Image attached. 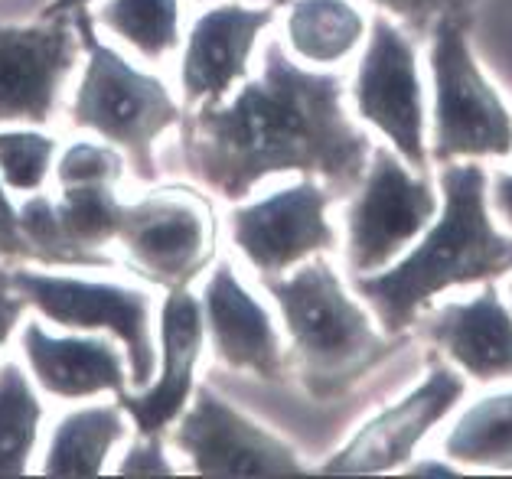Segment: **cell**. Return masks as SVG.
I'll return each instance as SVG.
<instances>
[{
	"label": "cell",
	"mask_w": 512,
	"mask_h": 479,
	"mask_svg": "<svg viewBox=\"0 0 512 479\" xmlns=\"http://www.w3.org/2000/svg\"><path fill=\"white\" fill-rule=\"evenodd\" d=\"M180 150L199 183L239 203L274 173L314 176L330 196L353 193L372 141L346 115L340 75L301 69L274 40L261 75L232 102H203L180 121Z\"/></svg>",
	"instance_id": "obj_1"
},
{
	"label": "cell",
	"mask_w": 512,
	"mask_h": 479,
	"mask_svg": "<svg viewBox=\"0 0 512 479\" xmlns=\"http://www.w3.org/2000/svg\"><path fill=\"white\" fill-rule=\"evenodd\" d=\"M441 219L415 251L376 274L356 277V294L372 307L385 333H402L431 297L506 274L512 238L490 219L486 170L480 163H447L441 173Z\"/></svg>",
	"instance_id": "obj_2"
},
{
	"label": "cell",
	"mask_w": 512,
	"mask_h": 479,
	"mask_svg": "<svg viewBox=\"0 0 512 479\" xmlns=\"http://www.w3.org/2000/svg\"><path fill=\"white\" fill-rule=\"evenodd\" d=\"M261 284L281 307L297 375L314 398H340L392 352V343L379 336L366 310L346 294L330 261L314 258L287 277H261Z\"/></svg>",
	"instance_id": "obj_3"
},
{
	"label": "cell",
	"mask_w": 512,
	"mask_h": 479,
	"mask_svg": "<svg viewBox=\"0 0 512 479\" xmlns=\"http://www.w3.org/2000/svg\"><path fill=\"white\" fill-rule=\"evenodd\" d=\"M72 20L85 49V75L69 111L72 124L121 147L131 157L137 180H157L154 144L160 134L183 121L180 105L157 75L134 69L118 49L98 40L95 23L85 10Z\"/></svg>",
	"instance_id": "obj_4"
},
{
	"label": "cell",
	"mask_w": 512,
	"mask_h": 479,
	"mask_svg": "<svg viewBox=\"0 0 512 479\" xmlns=\"http://www.w3.org/2000/svg\"><path fill=\"white\" fill-rule=\"evenodd\" d=\"M434 69V160L509 157L512 118L496 88L483 79L460 20H441L431 33Z\"/></svg>",
	"instance_id": "obj_5"
},
{
	"label": "cell",
	"mask_w": 512,
	"mask_h": 479,
	"mask_svg": "<svg viewBox=\"0 0 512 479\" xmlns=\"http://www.w3.org/2000/svg\"><path fill=\"white\" fill-rule=\"evenodd\" d=\"M10 287L27 300V307L40 310L69 330L111 333L124 346L128 378L134 388H147L157 369V343L151 330V297L137 287L85 281V277H59L43 271H10Z\"/></svg>",
	"instance_id": "obj_6"
},
{
	"label": "cell",
	"mask_w": 512,
	"mask_h": 479,
	"mask_svg": "<svg viewBox=\"0 0 512 479\" xmlns=\"http://www.w3.org/2000/svg\"><path fill=\"white\" fill-rule=\"evenodd\" d=\"M434 212L437 196L428 176L411 170L389 147L372 150L359 193L346 209L349 271L356 277L385 271L405 248L415 245Z\"/></svg>",
	"instance_id": "obj_7"
},
{
	"label": "cell",
	"mask_w": 512,
	"mask_h": 479,
	"mask_svg": "<svg viewBox=\"0 0 512 479\" xmlns=\"http://www.w3.org/2000/svg\"><path fill=\"white\" fill-rule=\"evenodd\" d=\"M115 242L137 274L167 291H180L216 255V212L193 189L164 186L124 206Z\"/></svg>",
	"instance_id": "obj_8"
},
{
	"label": "cell",
	"mask_w": 512,
	"mask_h": 479,
	"mask_svg": "<svg viewBox=\"0 0 512 479\" xmlns=\"http://www.w3.org/2000/svg\"><path fill=\"white\" fill-rule=\"evenodd\" d=\"M353 98L359 118L389 137L395 154L411 170L428 173L424 92L418 79L415 43L389 17H376V23H372Z\"/></svg>",
	"instance_id": "obj_9"
},
{
	"label": "cell",
	"mask_w": 512,
	"mask_h": 479,
	"mask_svg": "<svg viewBox=\"0 0 512 479\" xmlns=\"http://www.w3.org/2000/svg\"><path fill=\"white\" fill-rule=\"evenodd\" d=\"M330 199V189L307 176L297 186L232 209V242L261 277L291 271L320 251L336 248V232L327 222Z\"/></svg>",
	"instance_id": "obj_10"
},
{
	"label": "cell",
	"mask_w": 512,
	"mask_h": 479,
	"mask_svg": "<svg viewBox=\"0 0 512 479\" xmlns=\"http://www.w3.org/2000/svg\"><path fill=\"white\" fill-rule=\"evenodd\" d=\"M173 444L203 476H304L307 466L291 444L258 427L212 388H196L193 408L173 434Z\"/></svg>",
	"instance_id": "obj_11"
},
{
	"label": "cell",
	"mask_w": 512,
	"mask_h": 479,
	"mask_svg": "<svg viewBox=\"0 0 512 479\" xmlns=\"http://www.w3.org/2000/svg\"><path fill=\"white\" fill-rule=\"evenodd\" d=\"M79 46L69 14L30 27H0V124H49Z\"/></svg>",
	"instance_id": "obj_12"
},
{
	"label": "cell",
	"mask_w": 512,
	"mask_h": 479,
	"mask_svg": "<svg viewBox=\"0 0 512 479\" xmlns=\"http://www.w3.org/2000/svg\"><path fill=\"white\" fill-rule=\"evenodd\" d=\"M464 392H467L464 378L444 369V365H434L415 392L395 401L389 411L376 414L359 434H353V440L343 450H336L320 466V473L366 476V473H389L395 466L408 463L415 447L454 411Z\"/></svg>",
	"instance_id": "obj_13"
},
{
	"label": "cell",
	"mask_w": 512,
	"mask_h": 479,
	"mask_svg": "<svg viewBox=\"0 0 512 479\" xmlns=\"http://www.w3.org/2000/svg\"><path fill=\"white\" fill-rule=\"evenodd\" d=\"M274 20L271 7H242L222 4L206 10L193 23L186 53L180 62V85L190 105L222 102L232 85L248 75V59L261 30H268Z\"/></svg>",
	"instance_id": "obj_14"
},
{
	"label": "cell",
	"mask_w": 512,
	"mask_h": 479,
	"mask_svg": "<svg viewBox=\"0 0 512 479\" xmlns=\"http://www.w3.org/2000/svg\"><path fill=\"white\" fill-rule=\"evenodd\" d=\"M203 336V300H196L186 287L167 291L164 307H160V359H164V369L137 395L124 392L118 398L141 434H160L183 414L186 398L193 395V372L199 352H203Z\"/></svg>",
	"instance_id": "obj_15"
},
{
	"label": "cell",
	"mask_w": 512,
	"mask_h": 479,
	"mask_svg": "<svg viewBox=\"0 0 512 479\" xmlns=\"http://www.w3.org/2000/svg\"><path fill=\"white\" fill-rule=\"evenodd\" d=\"M203 320L222 365L252 372L265 382H281L284 352L274 323L268 310L245 291L229 261L216 264V271L209 274L203 291Z\"/></svg>",
	"instance_id": "obj_16"
},
{
	"label": "cell",
	"mask_w": 512,
	"mask_h": 479,
	"mask_svg": "<svg viewBox=\"0 0 512 479\" xmlns=\"http://www.w3.org/2000/svg\"><path fill=\"white\" fill-rule=\"evenodd\" d=\"M23 356L43 392L79 401L92 395H124L131 385L128 359L105 336H53L40 323L23 326Z\"/></svg>",
	"instance_id": "obj_17"
},
{
	"label": "cell",
	"mask_w": 512,
	"mask_h": 479,
	"mask_svg": "<svg viewBox=\"0 0 512 479\" xmlns=\"http://www.w3.org/2000/svg\"><path fill=\"white\" fill-rule=\"evenodd\" d=\"M421 330L477 382L512 378V313L493 284H486L480 297L434 310Z\"/></svg>",
	"instance_id": "obj_18"
},
{
	"label": "cell",
	"mask_w": 512,
	"mask_h": 479,
	"mask_svg": "<svg viewBox=\"0 0 512 479\" xmlns=\"http://www.w3.org/2000/svg\"><path fill=\"white\" fill-rule=\"evenodd\" d=\"M128 434L121 405H92L69 411L53 427L43 473L46 476H98L108 453Z\"/></svg>",
	"instance_id": "obj_19"
},
{
	"label": "cell",
	"mask_w": 512,
	"mask_h": 479,
	"mask_svg": "<svg viewBox=\"0 0 512 479\" xmlns=\"http://www.w3.org/2000/svg\"><path fill=\"white\" fill-rule=\"evenodd\" d=\"M366 23L349 0H291L287 40L294 53L314 66L343 62L359 46Z\"/></svg>",
	"instance_id": "obj_20"
},
{
	"label": "cell",
	"mask_w": 512,
	"mask_h": 479,
	"mask_svg": "<svg viewBox=\"0 0 512 479\" xmlns=\"http://www.w3.org/2000/svg\"><path fill=\"white\" fill-rule=\"evenodd\" d=\"M444 453L477 470L512 473V392L490 395L460 414L444 440Z\"/></svg>",
	"instance_id": "obj_21"
},
{
	"label": "cell",
	"mask_w": 512,
	"mask_h": 479,
	"mask_svg": "<svg viewBox=\"0 0 512 479\" xmlns=\"http://www.w3.org/2000/svg\"><path fill=\"white\" fill-rule=\"evenodd\" d=\"M43 405L17 362L0 365V476H23L40 440Z\"/></svg>",
	"instance_id": "obj_22"
},
{
	"label": "cell",
	"mask_w": 512,
	"mask_h": 479,
	"mask_svg": "<svg viewBox=\"0 0 512 479\" xmlns=\"http://www.w3.org/2000/svg\"><path fill=\"white\" fill-rule=\"evenodd\" d=\"M98 23L151 62L167 59L180 46L177 0H105Z\"/></svg>",
	"instance_id": "obj_23"
},
{
	"label": "cell",
	"mask_w": 512,
	"mask_h": 479,
	"mask_svg": "<svg viewBox=\"0 0 512 479\" xmlns=\"http://www.w3.org/2000/svg\"><path fill=\"white\" fill-rule=\"evenodd\" d=\"M56 160V141L40 131H0V180L17 193H40Z\"/></svg>",
	"instance_id": "obj_24"
},
{
	"label": "cell",
	"mask_w": 512,
	"mask_h": 479,
	"mask_svg": "<svg viewBox=\"0 0 512 479\" xmlns=\"http://www.w3.org/2000/svg\"><path fill=\"white\" fill-rule=\"evenodd\" d=\"M124 160L115 147H102L92 141H76L62 150L56 180L59 183H82V180H108L121 183Z\"/></svg>",
	"instance_id": "obj_25"
},
{
	"label": "cell",
	"mask_w": 512,
	"mask_h": 479,
	"mask_svg": "<svg viewBox=\"0 0 512 479\" xmlns=\"http://www.w3.org/2000/svg\"><path fill=\"white\" fill-rule=\"evenodd\" d=\"M385 14L405 20L415 33H434L441 20H460L464 23L477 0H372Z\"/></svg>",
	"instance_id": "obj_26"
},
{
	"label": "cell",
	"mask_w": 512,
	"mask_h": 479,
	"mask_svg": "<svg viewBox=\"0 0 512 479\" xmlns=\"http://www.w3.org/2000/svg\"><path fill=\"white\" fill-rule=\"evenodd\" d=\"M121 476H170L173 466L164 457L160 434H141V440L128 450V457L118 466Z\"/></svg>",
	"instance_id": "obj_27"
},
{
	"label": "cell",
	"mask_w": 512,
	"mask_h": 479,
	"mask_svg": "<svg viewBox=\"0 0 512 479\" xmlns=\"http://www.w3.org/2000/svg\"><path fill=\"white\" fill-rule=\"evenodd\" d=\"M0 258H14V261L30 258V245L23 238L20 216L4 193V183H0Z\"/></svg>",
	"instance_id": "obj_28"
},
{
	"label": "cell",
	"mask_w": 512,
	"mask_h": 479,
	"mask_svg": "<svg viewBox=\"0 0 512 479\" xmlns=\"http://www.w3.org/2000/svg\"><path fill=\"white\" fill-rule=\"evenodd\" d=\"M23 310H27V300H23L14 287H10L7 274H0V349L7 346L10 333L17 330V323L23 317Z\"/></svg>",
	"instance_id": "obj_29"
},
{
	"label": "cell",
	"mask_w": 512,
	"mask_h": 479,
	"mask_svg": "<svg viewBox=\"0 0 512 479\" xmlns=\"http://www.w3.org/2000/svg\"><path fill=\"white\" fill-rule=\"evenodd\" d=\"M493 206L506 222H512V176H496L493 183Z\"/></svg>",
	"instance_id": "obj_30"
},
{
	"label": "cell",
	"mask_w": 512,
	"mask_h": 479,
	"mask_svg": "<svg viewBox=\"0 0 512 479\" xmlns=\"http://www.w3.org/2000/svg\"><path fill=\"white\" fill-rule=\"evenodd\" d=\"M408 476H460L457 466H444L441 460H421L418 466H408Z\"/></svg>",
	"instance_id": "obj_31"
},
{
	"label": "cell",
	"mask_w": 512,
	"mask_h": 479,
	"mask_svg": "<svg viewBox=\"0 0 512 479\" xmlns=\"http://www.w3.org/2000/svg\"><path fill=\"white\" fill-rule=\"evenodd\" d=\"M92 0H53L46 10H43V17H72V14H79V10H85L89 7Z\"/></svg>",
	"instance_id": "obj_32"
},
{
	"label": "cell",
	"mask_w": 512,
	"mask_h": 479,
	"mask_svg": "<svg viewBox=\"0 0 512 479\" xmlns=\"http://www.w3.org/2000/svg\"><path fill=\"white\" fill-rule=\"evenodd\" d=\"M281 4H291V0H274V7H281Z\"/></svg>",
	"instance_id": "obj_33"
},
{
	"label": "cell",
	"mask_w": 512,
	"mask_h": 479,
	"mask_svg": "<svg viewBox=\"0 0 512 479\" xmlns=\"http://www.w3.org/2000/svg\"><path fill=\"white\" fill-rule=\"evenodd\" d=\"M509 268H512V258H509V264H506V271H509Z\"/></svg>",
	"instance_id": "obj_34"
},
{
	"label": "cell",
	"mask_w": 512,
	"mask_h": 479,
	"mask_svg": "<svg viewBox=\"0 0 512 479\" xmlns=\"http://www.w3.org/2000/svg\"><path fill=\"white\" fill-rule=\"evenodd\" d=\"M509 297H512V287H509Z\"/></svg>",
	"instance_id": "obj_35"
}]
</instances>
